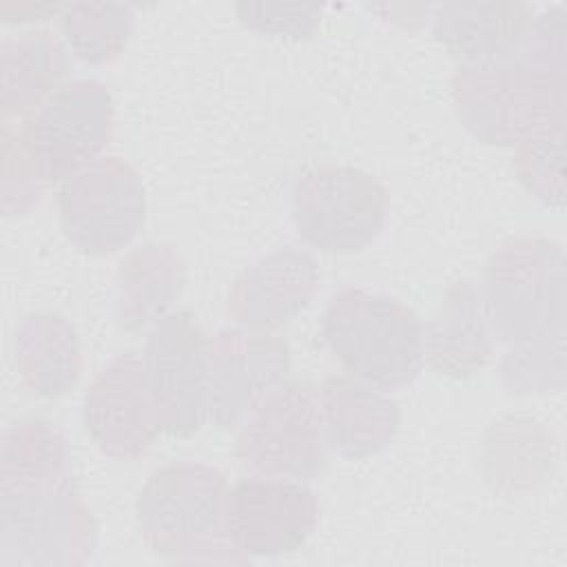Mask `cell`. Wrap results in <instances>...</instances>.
Returning <instances> with one entry per match:
<instances>
[{"instance_id": "cell-1", "label": "cell", "mask_w": 567, "mask_h": 567, "mask_svg": "<svg viewBox=\"0 0 567 567\" xmlns=\"http://www.w3.org/2000/svg\"><path fill=\"white\" fill-rule=\"evenodd\" d=\"M323 337L350 374L379 390L410 383L423 363L425 337L419 317L385 295H337L323 315Z\"/></svg>"}, {"instance_id": "cell-2", "label": "cell", "mask_w": 567, "mask_h": 567, "mask_svg": "<svg viewBox=\"0 0 567 567\" xmlns=\"http://www.w3.org/2000/svg\"><path fill=\"white\" fill-rule=\"evenodd\" d=\"M292 210L303 241L328 252H352L383 228L388 195L359 168L319 166L299 177Z\"/></svg>"}, {"instance_id": "cell-3", "label": "cell", "mask_w": 567, "mask_h": 567, "mask_svg": "<svg viewBox=\"0 0 567 567\" xmlns=\"http://www.w3.org/2000/svg\"><path fill=\"white\" fill-rule=\"evenodd\" d=\"M235 538L255 554L290 551L312 525L310 492L292 483H241L228 501Z\"/></svg>"}, {"instance_id": "cell-4", "label": "cell", "mask_w": 567, "mask_h": 567, "mask_svg": "<svg viewBox=\"0 0 567 567\" xmlns=\"http://www.w3.org/2000/svg\"><path fill=\"white\" fill-rule=\"evenodd\" d=\"M100 86L80 82L53 95L27 126V148L47 164L49 173L71 168L80 157L100 146L109 124L86 126V120L109 115V104Z\"/></svg>"}, {"instance_id": "cell-5", "label": "cell", "mask_w": 567, "mask_h": 567, "mask_svg": "<svg viewBox=\"0 0 567 567\" xmlns=\"http://www.w3.org/2000/svg\"><path fill=\"white\" fill-rule=\"evenodd\" d=\"M332 396L339 408H330V439L343 454L361 456L385 445L394 430V405L363 385L334 383Z\"/></svg>"}]
</instances>
